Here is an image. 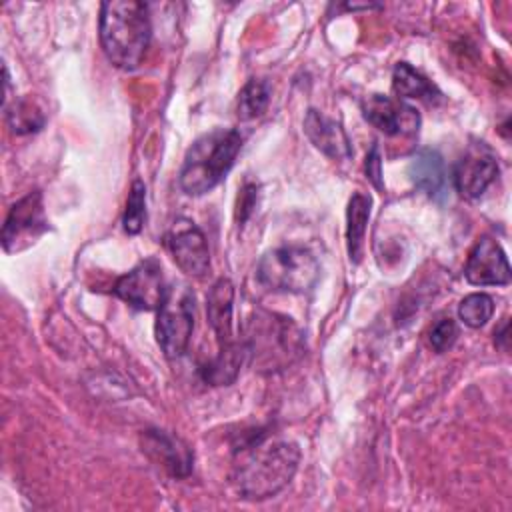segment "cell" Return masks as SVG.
<instances>
[{
	"label": "cell",
	"instance_id": "obj_2",
	"mask_svg": "<svg viewBox=\"0 0 512 512\" xmlns=\"http://www.w3.org/2000/svg\"><path fill=\"white\" fill-rule=\"evenodd\" d=\"M100 44L106 58L122 68L140 66L152 36L150 12L144 2L110 0L100 6Z\"/></svg>",
	"mask_w": 512,
	"mask_h": 512
},
{
	"label": "cell",
	"instance_id": "obj_5",
	"mask_svg": "<svg viewBox=\"0 0 512 512\" xmlns=\"http://www.w3.org/2000/svg\"><path fill=\"white\" fill-rule=\"evenodd\" d=\"M256 278L268 290L302 294L318 282L320 264L304 246H280L258 260Z\"/></svg>",
	"mask_w": 512,
	"mask_h": 512
},
{
	"label": "cell",
	"instance_id": "obj_11",
	"mask_svg": "<svg viewBox=\"0 0 512 512\" xmlns=\"http://www.w3.org/2000/svg\"><path fill=\"white\" fill-rule=\"evenodd\" d=\"M362 114L388 136L416 134L420 128V114L412 106L384 94H368L362 100Z\"/></svg>",
	"mask_w": 512,
	"mask_h": 512
},
{
	"label": "cell",
	"instance_id": "obj_6",
	"mask_svg": "<svg viewBox=\"0 0 512 512\" xmlns=\"http://www.w3.org/2000/svg\"><path fill=\"white\" fill-rule=\"evenodd\" d=\"M194 330V294L186 284L168 286L156 316V340L166 358H180Z\"/></svg>",
	"mask_w": 512,
	"mask_h": 512
},
{
	"label": "cell",
	"instance_id": "obj_17",
	"mask_svg": "<svg viewBox=\"0 0 512 512\" xmlns=\"http://www.w3.org/2000/svg\"><path fill=\"white\" fill-rule=\"evenodd\" d=\"M392 90L398 98H416L434 104L442 98L440 90L416 68L406 62H398L392 70Z\"/></svg>",
	"mask_w": 512,
	"mask_h": 512
},
{
	"label": "cell",
	"instance_id": "obj_20",
	"mask_svg": "<svg viewBox=\"0 0 512 512\" xmlns=\"http://www.w3.org/2000/svg\"><path fill=\"white\" fill-rule=\"evenodd\" d=\"M6 110V124L12 130V134H32L44 128L46 116L42 108L32 98H20L14 100L10 106H4Z\"/></svg>",
	"mask_w": 512,
	"mask_h": 512
},
{
	"label": "cell",
	"instance_id": "obj_4",
	"mask_svg": "<svg viewBox=\"0 0 512 512\" xmlns=\"http://www.w3.org/2000/svg\"><path fill=\"white\" fill-rule=\"evenodd\" d=\"M242 344L246 356L268 372L290 366L304 352V336L292 318L266 310H256L248 318Z\"/></svg>",
	"mask_w": 512,
	"mask_h": 512
},
{
	"label": "cell",
	"instance_id": "obj_26",
	"mask_svg": "<svg viewBox=\"0 0 512 512\" xmlns=\"http://www.w3.org/2000/svg\"><path fill=\"white\" fill-rule=\"evenodd\" d=\"M380 152H378V146H372L370 154L366 156V174L368 178L372 180V184L376 188H382V182H380Z\"/></svg>",
	"mask_w": 512,
	"mask_h": 512
},
{
	"label": "cell",
	"instance_id": "obj_12",
	"mask_svg": "<svg viewBox=\"0 0 512 512\" xmlns=\"http://www.w3.org/2000/svg\"><path fill=\"white\" fill-rule=\"evenodd\" d=\"M464 276L472 286H506L510 282V266L500 244L488 236L480 238L470 250Z\"/></svg>",
	"mask_w": 512,
	"mask_h": 512
},
{
	"label": "cell",
	"instance_id": "obj_23",
	"mask_svg": "<svg viewBox=\"0 0 512 512\" xmlns=\"http://www.w3.org/2000/svg\"><path fill=\"white\" fill-rule=\"evenodd\" d=\"M146 220V186L142 180H134L128 192L122 226L128 234H138Z\"/></svg>",
	"mask_w": 512,
	"mask_h": 512
},
{
	"label": "cell",
	"instance_id": "obj_19",
	"mask_svg": "<svg viewBox=\"0 0 512 512\" xmlns=\"http://www.w3.org/2000/svg\"><path fill=\"white\" fill-rule=\"evenodd\" d=\"M244 358H246V350L240 340L238 344H234L230 348L218 350L216 356L200 368V374H202L204 382H208L212 386H228L236 380Z\"/></svg>",
	"mask_w": 512,
	"mask_h": 512
},
{
	"label": "cell",
	"instance_id": "obj_24",
	"mask_svg": "<svg viewBox=\"0 0 512 512\" xmlns=\"http://www.w3.org/2000/svg\"><path fill=\"white\" fill-rule=\"evenodd\" d=\"M458 338V326L452 318L438 320L430 330V344L436 352H446Z\"/></svg>",
	"mask_w": 512,
	"mask_h": 512
},
{
	"label": "cell",
	"instance_id": "obj_14",
	"mask_svg": "<svg viewBox=\"0 0 512 512\" xmlns=\"http://www.w3.org/2000/svg\"><path fill=\"white\" fill-rule=\"evenodd\" d=\"M142 450L168 474L178 478L190 474L192 452L180 438L164 430H146L142 436Z\"/></svg>",
	"mask_w": 512,
	"mask_h": 512
},
{
	"label": "cell",
	"instance_id": "obj_9",
	"mask_svg": "<svg viewBox=\"0 0 512 512\" xmlns=\"http://www.w3.org/2000/svg\"><path fill=\"white\" fill-rule=\"evenodd\" d=\"M164 244L176 266L194 278H202L210 268V252L204 232L188 218H176L166 230Z\"/></svg>",
	"mask_w": 512,
	"mask_h": 512
},
{
	"label": "cell",
	"instance_id": "obj_10",
	"mask_svg": "<svg viewBox=\"0 0 512 512\" xmlns=\"http://www.w3.org/2000/svg\"><path fill=\"white\" fill-rule=\"evenodd\" d=\"M498 176L496 154L486 142H474L466 148L454 168V186L468 200L480 198Z\"/></svg>",
	"mask_w": 512,
	"mask_h": 512
},
{
	"label": "cell",
	"instance_id": "obj_15",
	"mask_svg": "<svg viewBox=\"0 0 512 512\" xmlns=\"http://www.w3.org/2000/svg\"><path fill=\"white\" fill-rule=\"evenodd\" d=\"M232 302H234L232 282L228 278L216 280L206 298V312H208V322L216 334L218 350L238 344V340L234 338Z\"/></svg>",
	"mask_w": 512,
	"mask_h": 512
},
{
	"label": "cell",
	"instance_id": "obj_1",
	"mask_svg": "<svg viewBox=\"0 0 512 512\" xmlns=\"http://www.w3.org/2000/svg\"><path fill=\"white\" fill-rule=\"evenodd\" d=\"M300 448L292 440H250L238 448L232 464V484L246 500H266L284 490L294 478Z\"/></svg>",
	"mask_w": 512,
	"mask_h": 512
},
{
	"label": "cell",
	"instance_id": "obj_3",
	"mask_svg": "<svg viewBox=\"0 0 512 512\" xmlns=\"http://www.w3.org/2000/svg\"><path fill=\"white\" fill-rule=\"evenodd\" d=\"M242 148V134L236 128H214L188 148L180 168V188L188 196H202L218 186Z\"/></svg>",
	"mask_w": 512,
	"mask_h": 512
},
{
	"label": "cell",
	"instance_id": "obj_18",
	"mask_svg": "<svg viewBox=\"0 0 512 512\" xmlns=\"http://www.w3.org/2000/svg\"><path fill=\"white\" fill-rule=\"evenodd\" d=\"M370 206H372V198L362 192H354L348 202L346 246H348V256L352 262H360V256H362V244H364L366 224L370 218Z\"/></svg>",
	"mask_w": 512,
	"mask_h": 512
},
{
	"label": "cell",
	"instance_id": "obj_27",
	"mask_svg": "<svg viewBox=\"0 0 512 512\" xmlns=\"http://www.w3.org/2000/svg\"><path fill=\"white\" fill-rule=\"evenodd\" d=\"M508 328H510V322L508 318H504V322L494 330V344L502 350H508Z\"/></svg>",
	"mask_w": 512,
	"mask_h": 512
},
{
	"label": "cell",
	"instance_id": "obj_7",
	"mask_svg": "<svg viewBox=\"0 0 512 512\" xmlns=\"http://www.w3.org/2000/svg\"><path fill=\"white\" fill-rule=\"evenodd\" d=\"M48 228L44 216L42 194L38 190L28 192L12 204L2 226V248L8 254H16L34 244Z\"/></svg>",
	"mask_w": 512,
	"mask_h": 512
},
{
	"label": "cell",
	"instance_id": "obj_21",
	"mask_svg": "<svg viewBox=\"0 0 512 512\" xmlns=\"http://www.w3.org/2000/svg\"><path fill=\"white\" fill-rule=\"evenodd\" d=\"M270 102V84L262 78H250L238 92L236 114L240 120H252L264 114Z\"/></svg>",
	"mask_w": 512,
	"mask_h": 512
},
{
	"label": "cell",
	"instance_id": "obj_8",
	"mask_svg": "<svg viewBox=\"0 0 512 512\" xmlns=\"http://www.w3.org/2000/svg\"><path fill=\"white\" fill-rule=\"evenodd\" d=\"M166 290L162 266L152 256L138 262L114 284V294L136 310H158Z\"/></svg>",
	"mask_w": 512,
	"mask_h": 512
},
{
	"label": "cell",
	"instance_id": "obj_22",
	"mask_svg": "<svg viewBox=\"0 0 512 512\" xmlns=\"http://www.w3.org/2000/svg\"><path fill=\"white\" fill-rule=\"evenodd\" d=\"M494 314V300L484 292H474L458 304L460 320L470 328H482Z\"/></svg>",
	"mask_w": 512,
	"mask_h": 512
},
{
	"label": "cell",
	"instance_id": "obj_13",
	"mask_svg": "<svg viewBox=\"0 0 512 512\" xmlns=\"http://www.w3.org/2000/svg\"><path fill=\"white\" fill-rule=\"evenodd\" d=\"M304 134L316 150L332 160H348L352 156V146L344 128L328 118L320 110H308L304 116Z\"/></svg>",
	"mask_w": 512,
	"mask_h": 512
},
{
	"label": "cell",
	"instance_id": "obj_16",
	"mask_svg": "<svg viewBox=\"0 0 512 512\" xmlns=\"http://www.w3.org/2000/svg\"><path fill=\"white\" fill-rule=\"evenodd\" d=\"M408 174L412 184L422 192H426L428 196L440 194L446 182L444 160L436 150H430V148H422L412 156Z\"/></svg>",
	"mask_w": 512,
	"mask_h": 512
},
{
	"label": "cell",
	"instance_id": "obj_25",
	"mask_svg": "<svg viewBox=\"0 0 512 512\" xmlns=\"http://www.w3.org/2000/svg\"><path fill=\"white\" fill-rule=\"evenodd\" d=\"M254 204H256V186L246 184L240 192V198H238V220L240 222H244L250 216Z\"/></svg>",
	"mask_w": 512,
	"mask_h": 512
}]
</instances>
